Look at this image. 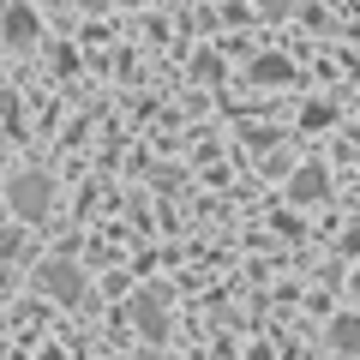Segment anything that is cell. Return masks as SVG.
<instances>
[{
  "mask_svg": "<svg viewBox=\"0 0 360 360\" xmlns=\"http://www.w3.org/2000/svg\"><path fill=\"white\" fill-rule=\"evenodd\" d=\"M6 205H13V217L42 222V217L54 210V180H49V174H18L13 186H6Z\"/></svg>",
  "mask_w": 360,
  "mask_h": 360,
  "instance_id": "1",
  "label": "cell"
},
{
  "mask_svg": "<svg viewBox=\"0 0 360 360\" xmlns=\"http://www.w3.org/2000/svg\"><path fill=\"white\" fill-rule=\"evenodd\" d=\"M37 283H42V295H54V300H66V307H78L84 300V270L72 264V258H49V264L37 270Z\"/></svg>",
  "mask_w": 360,
  "mask_h": 360,
  "instance_id": "2",
  "label": "cell"
},
{
  "mask_svg": "<svg viewBox=\"0 0 360 360\" xmlns=\"http://www.w3.org/2000/svg\"><path fill=\"white\" fill-rule=\"evenodd\" d=\"M0 37L13 42V49H30V42H37V13H30V6H0Z\"/></svg>",
  "mask_w": 360,
  "mask_h": 360,
  "instance_id": "3",
  "label": "cell"
},
{
  "mask_svg": "<svg viewBox=\"0 0 360 360\" xmlns=\"http://www.w3.org/2000/svg\"><path fill=\"white\" fill-rule=\"evenodd\" d=\"M132 324H139V330L150 336V342H162V336H168V319H162V300H156V295H139V300H132Z\"/></svg>",
  "mask_w": 360,
  "mask_h": 360,
  "instance_id": "4",
  "label": "cell"
},
{
  "mask_svg": "<svg viewBox=\"0 0 360 360\" xmlns=\"http://www.w3.org/2000/svg\"><path fill=\"white\" fill-rule=\"evenodd\" d=\"M288 198H295V205H307V198H324V174H319V168H300L295 186H288Z\"/></svg>",
  "mask_w": 360,
  "mask_h": 360,
  "instance_id": "5",
  "label": "cell"
},
{
  "mask_svg": "<svg viewBox=\"0 0 360 360\" xmlns=\"http://www.w3.org/2000/svg\"><path fill=\"white\" fill-rule=\"evenodd\" d=\"M330 342H336V348H342V354H348V348L360 342V324H354V319H336V330H330Z\"/></svg>",
  "mask_w": 360,
  "mask_h": 360,
  "instance_id": "6",
  "label": "cell"
},
{
  "mask_svg": "<svg viewBox=\"0 0 360 360\" xmlns=\"http://www.w3.org/2000/svg\"><path fill=\"white\" fill-rule=\"evenodd\" d=\"M283 72H288L283 60H258V66H252V78H258V84H264V78H283Z\"/></svg>",
  "mask_w": 360,
  "mask_h": 360,
  "instance_id": "7",
  "label": "cell"
},
{
  "mask_svg": "<svg viewBox=\"0 0 360 360\" xmlns=\"http://www.w3.org/2000/svg\"><path fill=\"white\" fill-rule=\"evenodd\" d=\"M288 6H295V0H264V13H270V18H283Z\"/></svg>",
  "mask_w": 360,
  "mask_h": 360,
  "instance_id": "8",
  "label": "cell"
},
{
  "mask_svg": "<svg viewBox=\"0 0 360 360\" xmlns=\"http://www.w3.org/2000/svg\"><path fill=\"white\" fill-rule=\"evenodd\" d=\"M120 6H139V0H120Z\"/></svg>",
  "mask_w": 360,
  "mask_h": 360,
  "instance_id": "9",
  "label": "cell"
}]
</instances>
